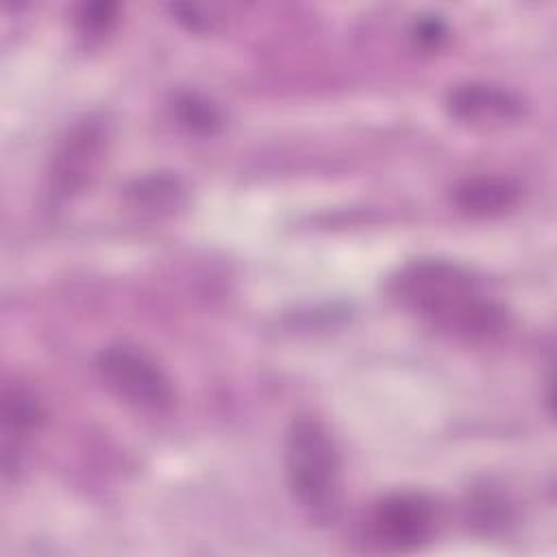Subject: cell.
<instances>
[{
    "label": "cell",
    "instance_id": "6da1fadb",
    "mask_svg": "<svg viewBox=\"0 0 557 557\" xmlns=\"http://www.w3.org/2000/svg\"><path fill=\"white\" fill-rule=\"evenodd\" d=\"M392 296L433 329L466 342H485L507 329V309L463 265L422 257L392 278Z\"/></svg>",
    "mask_w": 557,
    "mask_h": 557
},
{
    "label": "cell",
    "instance_id": "7a4b0ae2",
    "mask_svg": "<svg viewBox=\"0 0 557 557\" xmlns=\"http://www.w3.org/2000/svg\"><path fill=\"white\" fill-rule=\"evenodd\" d=\"M285 481L300 513L315 527H331L344 507V463L324 422L298 416L283 440Z\"/></svg>",
    "mask_w": 557,
    "mask_h": 557
},
{
    "label": "cell",
    "instance_id": "3957f363",
    "mask_svg": "<svg viewBox=\"0 0 557 557\" xmlns=\"http://www.w3.org/2000/svg\"><path fill=\"white\" fill-rule=\"evenodd\" d=\"M96 370L104 387L128 407L163 413L174 400V383L161 363L135 344H109L98 352Z\"/></svg>",
    "mask_w": 557,
    "mask_h": 557
},
{
    "label": "cell",
    "instance_id": "277c9868",
    "mask_svg": "<svg viewBox=\"0 0 557 557\" xmlns=\"http://www.w3.org/2000/svg\"><path fill=\"white\" fill-rule=\"evenodd\" d=\"M109 146L104 120L87 117L74 124L59 141L48 170V194L54 202H65L81 194L96 176Z\"/></svg>",
    "mask_w": 557,
    "mask_h": 557
},
{
    "label": "cell",
    "instance_id": "5b68a950",
    "mask_svg": "<svg viewBox=\"0 0 557 557\" xmlns=\"http://www.w3.org/2000/svg\"><path fill=\"white\" fill-rule=\"evenodd\" d=\"M437 524L435 503L420 492L383 496L370 513V533L385 550H413L426 544Z\"/></svg>",
    "mask_w": 557,
    "mask_h": 557
},
{
    "label": "cell",
    "instance_id": "8992f818",
    "mask_svg": "<svg viewBox=\"0 0 557 557\" xmlns=\"http://www.w3.org/2000/svg\"><path fill=\"white\" fill-rule=\"evenodd\" d=\"M450 117L472 128H500L524 117L518 94L492 83H463L450 89L446 100Z\"/></svg>",
    "mask_w": 557,
    "mask_h": 557
},
{
    "label": "cell",
    "instance_id": "52a82bcc",
    "mask_svg": "<svg viewBox=\"0 0 557 557\" xmlns=\"http://www.w3.org/2000/svg\"><path fill=\"white\" fill-rule=\"evenodd\" d=\"M44 420L41 403L35 394L22 385L2 389L0 403V435H2V470L9 474L17 468L20 455L28 437L39 429Z\"/></svg>",
    "mask_w": 557,
    "mask_h": 557
},
{
    "label": "cell",
    "instance_id": "ba28073f",
    "mask_svg": "<svg viewBox=\"0 0 557 557\" xmlns=\"http://www.w3.org/2000/svg\"><path fill=\"white\" fill-rule=\"evenodd\" d=\"M520 185L503 174H474L453 187V205L472 218H494L513 209L520 200Z\"/></svg>",
    "mask_w": 557,
    "mask_h": 557
},
{
    "label": "cell",
    "instance_id": "9c48e42d",
    "mask_svg": "<svg viewBox=\"0 0 557 557\" xmlns=\"http://www.w3.org/2000/svg\"><path fill=\"white\" fill-rule=\"evenodd\" d=\"M128 196L139 209L163 213V211H172L183 202L185 189L176 176L150 174V176L137 178L128 189Z\"/></svg>",
    "mask_w": 557,
    "mask_h": 557
},
{
    "label": "cell",
    "instance_id": "30bf717a",
    "mask_svg": "<svg viewBox=\"0 0 557 557\" xmlns=\"http://www.w3.org/2000/svg\"><path fill=\"white\" fill-rule=\"evenodd\" d=\"M174 113L178 124L196 133H213L222 122L218 107L198 94H181L174 102Z\"/></svg>",
    "mask_w": 557,
    "mask_h": 557
},
{
    "label": "cell",
    "instance_id": "8fae6325",
    "mask_svg": "<svg viewBox=\"0 0 557 557\" xmlns=\"http://www.w3.org/2000/svg\"><path fill=\"white\" fill-rule=\"evenodd\" d=\"M117 15H120V7L115 2H107V0L85 2L76 11L78 33L87 39H102L117 24Z\"/></svg>",
    "mask_w": 557,
    "mask_h": 557
},
{
    "label": "cell",
    "instance_id": "7c38bea8",
    "mask_svg": "<svg viewBox=\"0 0 557 557\" xmlns=\"http://www.w3.org/2000/svg\"><path fill=\"white\" fill-rule=\"evenodd\" d=\"M170 13L174 20L191 33H211L222 24V13L218 7L205 4H170Z\"/></svg>",
    "mask_w": 557,
    "mask_h": 557
},
{
    "label": "cell",
    "instance_id": "4fadbf2b",
    "mask_svg": "<svg viewBox=\"0 0 557 557\" xmlns=\"http://www.w3.org/2000/svg\"><path fill=\"white\" fill-rule=\"evenodd\" d=\"M411 35L420 48L433 50V48L442 46V41L448 35V28L437 15H422L420 20H416Z\"/></svg>",
    "mask_w": 557,
    "mask_h": 557
}]
</instances>
